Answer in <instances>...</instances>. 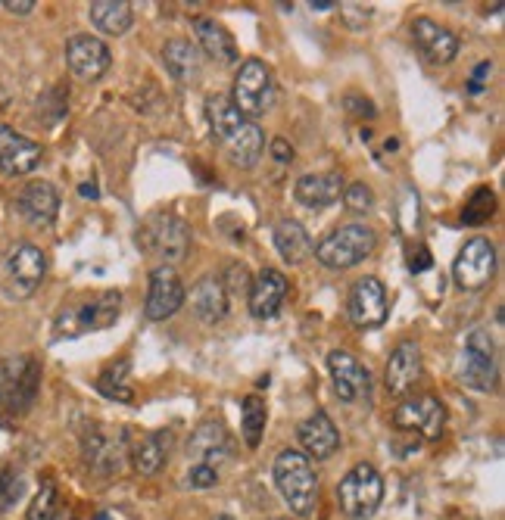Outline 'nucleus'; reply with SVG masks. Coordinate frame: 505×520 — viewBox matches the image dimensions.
Segmentation results:
<instances>
[{
    "mask_svg": "<svg viewBox=\"0 0 505 520\" xmlns=\"http://www.w3.org/2000/svg\"><path fill=\"white\" fill-rule=\"evenodd\" d=\"M340 511L353 520H368L384 502V477L371 464H356V468L337 483Z\"/></svg>",
    "mask_w": 505,
    "mask_h": 520,
    "instance_id": "7",
    "label": "nucleus"
},
{
    "mask_svg": "<svg viewBox=\"0 0 505 520\" xmlns=\"http://www.w3.org/2000/svg\"><path fill=\"white\" fill-rule=\"evenodd\" d=\"M97 520H113L110 514H97Z\"/></svg>",
    "mask_w": 505,
    "mask_h": 520,
    "instance_id": "47",
    "label": "nucleus"
},
{
    "mask_svg": "<svg viewBox=\"0 0 505 520\" xmlns=\"http://www.w3.org/2000/svg\"><path fill=\"white\" fill-rule=\"evenodd\" d=\"M16 209L25 222H32L38 228H47L57 222V212H60V194L57 187L50 181H32L19 190L16 197Z\"/></svg>",
    "mask_w": 505,
    "mask_h": 520,
    "instance_id": "20",
    "label": "nucleus"
},
{
    "mask_svg": "<svg viewBox=\"0 0 505 520\" xmlns=\"http://www.w3.org/2000/svg\"><path fill=\"white\" fill-rule=\"evenodd\" d=\"M144 250L156 259H163L169 268L188 259L191 253V225L178 215H153L141 231Z\"/></svg>",
    "mask_w": 505,
    "mask_h": 520,
    "instance_id": "9",
    "label": "nucleus"
},
{
    "mask_svg": "<svg viewBox=\"0 0 505 520\" xmlns=\"http://www.w3.org/2000/svg\"><path fill=\"white\" fill-rule=\"evenodd\" d=\"M57 508H60L57 486L44 483L38 489V496L32 499V508H29V514H25V520H57Z\"/></svg>",
    "mask_w": 505,
    "mask_h": 520,
    "instance_id": "35",
    "label": "nucleus"
},
{
    "mask_svg": "<svg viewBox=\"0 0 505 520\" xmlns=\"http://www.w3.org/2000/svg\"><path fill=\"white\" fill-rule=\"evenodd\" d=\"M169 449H172V433L169 430H156L147 433L144 440L131 452V464L141 477H153L163 471V464L169 461Z\"/></svg>",
    "mask_w": 505,
    "mask_h": 520,
    "instance_id": "29",
    "label": "nucleus"
},
{
    "mask_svg": "<svg viewBox=\"0 0 505 520\" xmlns=\"http://www.w3.org/2000/svg\"><path fill=\"white\" fill-rule=\"evenodd\" d=\"M496 275V246L487 237H471L453 265V278L462 290H484Z\"/></svg>",
    "mask_w": 505,
    "mask_h": 520,
    "instance_id": "10",
    "label": "nucleus"
},
{
    "mask_svg": "<svg viewBox=\"0 0 505 520\" xmlns=\"http://www.w3.org/2000/svg\"><path fill=\"white\" fill-rule=\"evenodd\" d=\"M184 483H188L191 489H212V486L219 483V471L200 468V464H191V468H188V477H184Z\"/></svg>",
    "mask_w": 505,
    "mask_h": 520,
    "instance_id": "39",
    "label": "nucleus"
},
{
    "mask_svg": "<svg viewBox=\"0 0 505 520\" xmlns=\"http://www.w3.org/2000/svg\"><path fill=\"white\" fill-rule=\"evenodd\" d=\"M7 103H10V94H7L4 88H0V109H4Z\"/></svg>",
    "mask_w": 505,
    "mask_h": 520,
    "instance_id": "45",
    "label": "nucleus"
},
{
    "mask_svg": "<svg viewBox=\"0 0 505 520\" xmlns=\"http://www.w3.org/2000/svg\"><path fill=\"white\" fill-rule=\"evenodd\" d=\"M119 312H122V293L106 290L82 306L63 309L53 331H57V337H82L91 331H103V327H113L119 321Z\"/></svg>",
    "mask_w": 505,
    "mask_h": 520,
    "instance_id": "6",
    "label": "nucleus"
},
{
    "mask_svg": "<svg viewBox=\"0 0 505 520\" xmlns=\"http://www.w3.org/2000/svg\"><path fill=\"white\" fill-rule=\"evenodd\" d=\"M250 312L253 318H272L281 303H284V296H287V278L281 275L278 268H262L259 275L250 281Z\"/></svg>",
    "mask_w": 505,
    "mask_h": 520,
    "instance_id": "23",
    "label": "nucleus"
},
{
    "mask_svg": "<svg viewBox=\"0 0 505 520\" xmlns=\"http://www.w3.org/2000/svg\"><path fill=\"white\" fill-rule=\"evenodd\" d=\"M265 421H269V408H265L262 396H247L244 408H241V433H244V443L250 449H256L262 443V433H265Z\"/></svg>",
    "mask_w": 505,
    "mask_h": 520,
    "instance_id": "33",
    "label": "nucleus"
},
{
    "mask_svg": "<svg viewBox=\"0 0 505 520\" xmlns=\"http://www.w3.org/2000/svg\"><path fill=\"white\" fill-rule=\"evenodd\" d=\"M41 144L29 141L10 125H0V172L4 175H29L41 166Z\"/></svg>",
    "mask_w": 505,
    "mask_h": 520,
    "instance_id": "18",
    "label": "nucleus"
},
{
    "mask_svg": "<svg viewBox=\"0 0 505 520\" xmlns=\"http://www.w3.org/2000/svg\"><path fill=\"white\" fill-rule=\"evenodd\" d=\"M297 436H300L303 455H306L309 461H312V458H315V461H325V458H331V455L340 449V433H337L334 421L328 418V412L309 415V418L300 424Z\"/></svg>",
    "mask_w": 505,
    "mask_h": 520,
    "instance_id": "22",
    "label": "nucleus"
},
{
    "mask_svg": "<svg viewBox=\"0 0 505 520\" xmlns=\"http://www.w3.org/2000/svg\"><path fill=\"white\" fill-rule=\"evenodd\" d=\"M231 455V443L228 433L219 421H203L188 440V458L191 464H200V468H212L219 471V464L228 461Z\"/></svg>",
    "mask_w": 505,
    "mask_h": 520,
    "instance_id": "19",
    "label": "nucleus"
},
{
    "mask_svg": "<svg viewBox=\"0 0 505 520\" xmlns=\"http://www.w3.org/2000/svg\"><path fill=\"white\" fill-rule=\"evenodd\" d=\"M487 72H490V63H484L481 69L474 72V78H471V91H474V94L481 91V81H484V75H487Z\"/></svg>",
    "mask_w": 505,
    "mask_h": 520,
    "instance_id": "43",
    "label": "nucleus"
},
{
    "mask_svg": "<svg viewBox=\"0 0 505 520\" xmlns=\"http://www.w3.org/2000/svg\"><path fill=\"white\" fill-rule=\"evenodd\" d=\"M88 16L103 35H125L131 22H135L131 4H125V0H94L88 7Z\"/></svg>",
    "mask_w": 505,
    "mask_h": 520,
    "instance_id": "31",
    "label": "nucleus"
},
{
    "mask_svg": "<svg viewBox=\"0 0 505 520\" xmlns=\"http://www.w3.org/2000/svg\"><path fill=\"white\" fill-rule=\"evenodd\" d=\"M443 424H446V408L437 396L406 399L393 412V427L403 433H418L421 440H440Z\"/></svg>",
    "mask_w": 505,
    "mask_h": 520,
    "instance_id": "12",
    "label": "nucleus"
},
{
    "mask_svg": "<svg viewBox=\"0 0 505 520\" xmlns=\"http://www.w3.org/2000/svg\"><path fill=\"white\" fill-rule=\"evenodd\" d=\"M219 281H222L225 293L241 296V293H247V290H250V271H247L244 265H231V268H228V275H225V278H219Z\"/></svg>",
    "mask_w": 505,
    "mask_h": 520,
    "instance_id": "37",
    "label": "nucleus"
},
{
    "mask_svg": "<svg viewBox=\"0 0 505 520\" xmlns=\"http://www.w3.org/2000/svg\"><path fill=\"white\" fill-rule=\"evenodd\" d=\"M424 374V365H421V349L415 340H403L390 352V362H387V371H384V387L390 396H409L418 380Z\"/></svg>",
    "mask_w": 505,
    "mask_h": 520,
    "instance_id": "16",
    "label": "nucleus"
},
{
    "mask_svg": "<svg viewBox=\"0 0 505 520\" xmlns=\"http://www.w3.org/2000/svg\"><path fill=\"white\" fill-rule=\"evenodd\" d=\"M347 315L362 331L381 327L387 321V293L378 278H359L347 299Z\"/></svg>",
    "mask_w": 505,
    "mask_h": 520,
    "instance_id": "14",
    "label": "nucleus"
},
{
    "mask_svg": "<svg viewBox=\"0 0 505 520\" xmlns=\"http://www.w3.org/2000/svg\"><path fill=\"white\" fill-rule=\"evenodd\" d=\"M66 63H69L72 75H78L82 81H97L106 69H110L113 57H110V47H106L100 38L72 35L66 44Z\"/></svg>",
    "mask_w": 505,
    "mask_h": 520,
    "instance_id": "17",
    "label": "nucleus"
},
{
    "mask_svg": "<svg viewBox=\"0 0 505 520\" xmlns=\"http://www.w3.org/2000/svg\"><path fill=\"white\" fill-rule=\"evenodd\" d=\"M343 203H347L350 212H368L371 206H375V194H371L368 184L353 181L350 187H343Z\"/></svg>",
    "mask_w": 505,
    "mask_h": 520,
    "instance_id": "36",
    "label": "nucleus"
},
{
    "mask_svg": "<svg viewBox=\"0 0 505 520\" xmlns=\"http://www.w3.org/2000/svg\"><path fill=\"white\" fill-rule=\"evenodd\" d=\"M275 246L290 265H303L315 253V243H312L309 231L300 222H294V218H284V222L275 225Z\"/></svg>",
    "mask_w": 505,
    "mask_h": 520,
    "instance_id": "30",
    "label": "nucleus"
},
{
    "mask_svg": "<svg viewBox=\"0 0 505 520\" xmlns=\"http://www.w3.org/2000/svg\"><path fill=\"white\" fill-rule=\"evenodd\" d=\"M163 63H166L169 75L175 81H181V85H191V81H197L200 72H203L200 47L191 44V41H184V38L166 41V47H163Z\"/></svg>",
    "mask_w": 505,
    "mask_h": 520,
    "instance_id": "27",
    "label": "nucleus"
},
{
    "mask_svg": "<svg viewBox=\"0 0 505 520\" xmlns=\"http://www.w3.org/2000/svg\"><path fill=\"white\" fill-rule=\"evenodd\" d=\"M412 35H415L418 50H421L431 63L446 66V63H453V60H456V53H459V38H456L453 32H449V29H443L440 22L424 19V16H421V19L412 22Z\"/></svg>",
    "mask_w": 505,
    "mask_h": 520,
    "instance_id": "21",
    "label": "nucleus"
},
{
    "mask_svg": "<svg viewBox=\"0 0 505 520\" xmlns=\"http://www.w3.org/2000/svg\"><path fill=\"white\" fill-rule=\"evenodd\" d=\"M184 306V284L178 271L169 265H159L150 271V290H147V306L144 315L150 321H166Z\"/></svg>",
    "mask_w": 505,
    "mask_h": 520,
    "instance_id": "15",
    "label": "nucleus"
},
{
    "mask_svg": "<svg viewBox=\"0 0 505 520\" xmlns=\"http://www.w3.org/2000/svg\"><path fill=\"white\" fill-rule=\"evenodd\" d=\"M82 194H85V197H97V187H88V184H85V187H82Z\"/></svg>",
    "mask_w": 505,
    "mask_h": 520,
    "instance_id": "46",
    "label": "nucleus"
},
{
    "mask_svg": "<svg viewBox=\"0 0 505 520\" xmlns=\"http://www.w3.org/2000/svg\"><path fill=\"white\" fill-rule=\"evenodd\" d=\"M47 275V259L35 243H16L0 265V284L10 299H29Z\"/></svg>",
    "mask_w": 505,
    "mask_h": 520,
    "instance_id": "8",
    "label": "nucleus"
},
{
    "mask_svg": "<svg viewBox=\"0 0 505 520\" xmlns=\"http://www.w3.org/2000/svg\"><path fill=\"white\" fill-rule=\"evenodd\" d=\"M328 371L334 380V393L343 402H365L371 396V374L353 352L334 349L328 355Z\"/></svg>",
    "mask_w": 505,
    "mask_h": 520,
    "instance_id": "13",
    "label": "nucleus"
},
{
    "mask_svg": "<svg viewBox=\"0 0 505 520\" xmlns=\"http://www.w3.org/2000/svg\"><path fill=\"white\" fill-rule=\"evenodd\" d=\"M194 32H197L200 47H203V53L209 60L231 66V63H237V57H241V53H237V44H234V35L225 29V25H219L216 19H197Z\"/></svg>",
    "mask_w": 505,
    "mask_h": 520,
    "instance_id": "28",
    "label": "nucleus"
},
{
    "mask_svg": "<svg viewBox=\"0 0 505 520\" xmlns=\"http://www.w3.org/2000/svg\"><path fill=\"white\" fill-rule=\"evenodd\" d=\"M206 119L212 128V138L219 141L225 156L234 162L237 169H253L262 159L265 150V134L256 122L244 119L234 109V103L222 94L206 100Z\"/></svg>",
    "mask_w": 505,
    "mask_h": 520,
    "instance_id": "1",
    "label": "nucleus"
},
{
    "mask_svg": "<svg viewBox=\"0 0 505 520\" xmlns=\"http://www.w3.org/2000/svg\"><path fill=\"white\" fill-rule=\"evenodd\" d=\"M294 194L303 206L309 209H325L340 203L343 197V178L337 172H315V175H303L294 187Z\"/></svg>",
    "mask_w": 505,
    "mask_h": 520,
    "instance_id": "24",
    "label": "nucleus"
},
{
    "mask_svg": "<svg viewBox=\"0 0 505 520\" xmlns=\"http://www.w3.org/2000/svg\"><path fill=\"white\" fill-rule=\"evenodd\" d=\"M375 246H378V234L368 225L353 222V225H343V228L331 231L322 243L315 246L312 256L325 268L347 271V268H356L359 262H365L371 253H375Z\"/></svg>",
    "mask_w": 505,
    "mask_h": 520,
    "instance_id": "4",
    "label": "nucleus"
},
{
    "mask_svg": "<svg viewBox=\"0 0 505 520\" xmlns=\"http://www.w3.org/2000/svg\"><path fill=\"white\" fill-rule=\"evenodd\" d=\"M41 383V365L35 355H10L0 362V421L29 415Z\"/></svg>",
    "mask_w": 505,
    "mask_h": 520,
    "instance_id": "2",
    "label": "nucleus"
},
{
    "mask_svg": "<svg viewBox=\"0 0 505 520\" xmlns=\"http://www.w3.org/2000/svg\"><path fill=\"white\" fill-rule=\"evenodd\" d=\"M309 7H312V10H318V13H325V10H334L337 4H331V0H318V4H315V0H312Z\"/></svg>",
    "mask_w": 505,
    "mask_h": 520,
    "instance_id": "44",
    "label": "nucleus"
},
{
    "mask_svg": "<svg viewBox=\"0 0 505 520\" xmlns=\"http://www.w3.org/2000/svg\"><path fill=\"white\" fill-rule=\"evenodd\" d=\"M131 365L125 359L113 362L110 368H106L100 377H97V390L106 396V399H113V402H131L135 399V390H131Z\"/></svg>",
    "mask_w": 505,
    "mask_h": 520,
    "instance_id": "32",
    "label": "nucleus"
},
{
    "mask_svg": "<svg viewBox=\"0 0 505 520\" xmlns=\"http://www.w3.org/2000/svg\"><path fill=\"white\" fill-rule=\"evenodd\" d=\"M234 109L241 113L244 119L256 122L259 116H265L269 109L275 106V78L269 72V66L259 63V60H247L241 63L234 75V88L231 97Z\"/></svg>",
    "mask_w": 505,
    "mask_h": 520,
    "instance_id": "5",
    "label": "nucleus"
},
{
    "mask_svg": "<svg viewBox=\"0 0 505 520\" xmlns=\"http://www.w3.org/2000/svg\"><path fill=\"white\" fill-rule=\"evenodd\" d=\"M0 7L10 10L13 16H29L35 10V0H19V4H16V0H7V4H0Z\"/></svg>",
    "mask_w": 505,
    "mask_h": 520,
    "instance_id": "42",
    "label": "nucleus"
},
{
    "mask_svg": "<svg viewBox=\"0 0 505 520\" xmlns=\"http://www.w3.org/2000/svg\"><path fill=\"white\" fill-rule=\"evenodd\" d=\"M22 489H25V483H22V477L16 471H4V474H0V502H4V505L19 502Z\"/></svg>",
    "mask_w": 505,
    "mask_h": 520,
    "instance_id": "38",
    "label": "nucleus"
},
{
    "mask_svg": "<svg viewBox=\"0 0 505 520\" xmlns=\"http://www.w3.org/2000/svg\"><path fill=\"white\" fill-rule=\"evenodd\" d=\"M462 383L477 393H490L496 387V349L484 331H471L462 349Z\"/></svg>",
    "mask_w": 505,
    "mask_h": 520,
    "instance_id": "11",
    "label": "nucleus"
},
{
    "mask_svg": "<svg viewBox=\"0 0 505 520\" xmlns=\"http://www.w3.org/2000/svg\"><path fill=\"white\" fill-rule=\"evenodd\" d=\"M85 461L97 474H116L125 458V436L113 433H85Z\"/></svg>",
    "mask_w": 505,
    "mask_h": 520,
    "instance_id": "25",
    "label": "nucleus"
},
{
    "mask_svg": "<svg viewBox=\"0 0 505 520\" xmlns=\"http://www.w3.org/2000/svg\"><path fill=\"white\" fill-rule=\"evenodd\" d=\"M434 262H431V253L424 250V246L418 243L415 250H409V271H415V275H421V271H428Z\"/></svg>",
    "mask_w": 505,
    "mask_h": 520,
    "instance_id": "40",
    "label": "nucleus"
},
{
    "mask_svg": "<svg viewBox=\"0 0 505 520\" xmlns=\"http://www.w3.org/2000/svg\"><path fill=\"white\" fill-rule=\"evenodd\" d=\"M275 486L297 517H312L318 505V477L312 461L300 449H284L275 458Z\"/></svg>",
    "mask_w": 505,
    "mask_h": 520,
    "instance_id": "3",
    "label": "nucleus"
},
{
    "mask_svg": "<svg viewBox=\"0 0 505 520\" xmlns=\"http://www.w3.org/2000/svg\"><path fill=\"white\" fill-rule=\"evenodd\" d=\"M493 212H496V194L490 187H477L462 209V222L465 225H484Z\"/></svg>",
    "mask_w": 505,
    "mask_h": 520,
    "instance_id": "34",
    "label": "nucleus"
},
{
    "mask_svg": "<svg viewBox=\"0 0 505 520\" xmlns=\"http://www.w3.org/2000/svg\"><path fill=\"white\" fill-rule=\"evenodd\" d=\"M269 150H272V159H278L281 166H287V162H294V147H290L284 138H275Z\"/></svg>",
    "mask_w": 505,
    "mask_h": 520,
    "instance_id": "41",
    "label": "nucleus"
},
{
    "mask_svg": "<svg viewBox=\"0 0 505 520\" xmlns=\"http://www.w3.org/2000/svg\"><path fill=\"white\" fill-rule=\"evenodd\" d=\"M191 312L203 321V324H219L228 315V293L222 287L219 278H200L191 290Z\"/></svg>",
    "mask_w": 505,
    "mask_h": 520,
    "instance_id": "26",
    "label": "nucleus"
}]
</instances>
